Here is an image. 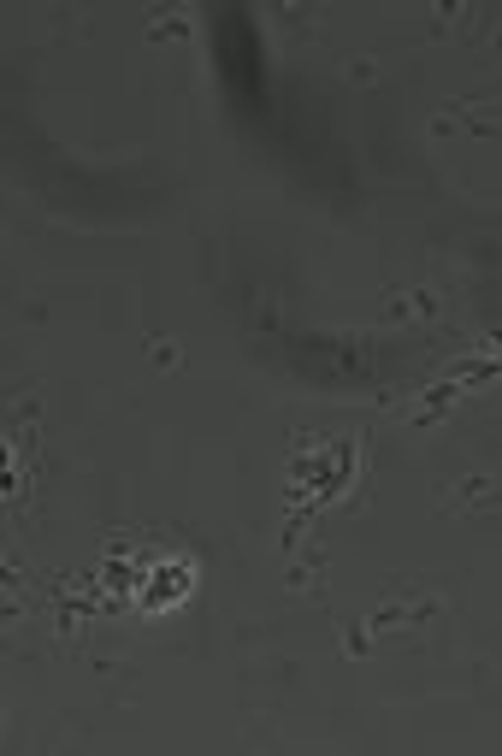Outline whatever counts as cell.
I'll return each mask as SVG.
<instances>
[{"mask_svg": "<svg viewBox=\"0 0 502 756\" xmlns=\"http://www.w3.org/2000/svg\"><path fill=\"white\" fill-rule=\"evenodd\" d=\"M491 48H497V54H502V18H497V30H491Z\"/></svg>", "mask_w": 502, "mask_h": 756, "instance_id": "5", "label": "cell"}, {"mask_svg": "<svg viewBox=\"0 0 502 756\" xmlns=\"http://www.w3.org/2000/svg\"><path fill=\"white\" fill-rule=\"evenodd\" d=\"M349 77H355V83H373V77H378V60H349Z\"/></svg>", "mask_w": 502, "mask_h": 756, "instance_id": "4", "label": "cell"}, {"mask_svg": "<svg viewBox=\"0 0 502 756\" xmlns=\"http://www.w3.org/2000/svg\"><path fill=\"white\" fill-rule=\"evenodd\" d=\"M390 314H396V319H432V314H438V296H426V290L390 296Z\"/></svg>", "mask_w": 502, "mask_h": 756, "instance_id": "3", "label": "cell"}, {"mask_svg": "<svg viewBox=\"0 0 502 756\" xmlns=\"http://www.w3.org/2000/svg\"><path fill=\"white\" fill-rule=\"evenodd\" d=\"M189 591V562L172 556V562H154V591H142V609H166Z\"/></svg>", "mask_w": 502, "mask_h": 756, "instance_id": "2", "label": "cell"}, {"mask_svg": "<svg viewBox=\"0 0 502 756\" xmlns=\"http://www.w3.org/2000/svg\"><path fill=\"white\" fill-rule=\"evenodd\" d=\"M443 508L455 514H502V473H455L443 491Z\"/></svg>", "mask_w": 502, "mask_h": 756, "instance_id": "1", "label": "cell"}]
</instances>
